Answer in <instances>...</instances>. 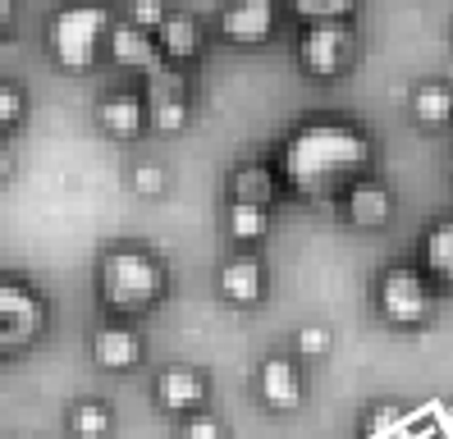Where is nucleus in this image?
I'll return each instance as SVG.
<instances>
[{"label": "nucleus", "instance_id": "obj_1", "mask_svg": "<svg viewBox=\"0 0 453 439\" xmlns=\"http://www.w3.org/2000/svg\"><path fill=\"white\" fill-rule=\"evenodd\" d=\"M376 165V142L371 133L353 119H303L298 128L284 133V142L275 151V174L280 188L293 192L303 202H326L339 197L349 183L371 174Z\"/></svg>", "mask_w": 453, "mask_h": 439}, {"label": "nucleus", "instance_id": "obj_2", "mask_svg": "<svg viewBox=\"0 0 453 439\" xmlns=\"http://www.w3.org/2000/svg\"><path fill=\"white\" fill-rule=\"evenodd\" d=\"M96 293L119 316H142L170 293V270L147 243H111L96 261Z\"/></svg>", "mask_w": 453, "mask_h": 439}, {"label": "nucleus", "instance_id": "obj_3", "mask_svg": "<svg viewBox=\"0 0 453 439\" xmlns=\"http://www.w3.org/2000/svg\"><path fill=\"white\" fill-rule=\"evenodd\" d=\"M111 27H115V19H111L105 0H69L46 23V50L65 73H88L105 55Z\"/></svg>", "mask_w": 453, "mask_h": 439}, {"label": "nucleus", "instance_id": "obj_4", "mask_svg": "<svg viewBox=\"0 0 453 439\" xmlns=\"http://www.w3.org/2000/svg\"><path fill=\"white\" fill-rule=\"evenodd\" d=\"M371 302H376V316L389 329H403V335H417L435 320L440 312V289L421 274L417 261H394L376 274V289H371Z\"/></svg>", "mask_w": 453, "mask_h": 439}, {"label": "nucleus", "instance_id": "obj_5", "mask_svg": "<svg viewBox=\"0 0 453 439\" xmlns=\"http://www.w3.org/2000/svg\"><path fill=\"white\" fill-rule=\"evenodd\" d=\"M293 60L307 78H343L357 65V27L353 19H321L303 23L298 42H293Z\"/></svg>", "mask_w": 453, "mask_h": 439}, {"label": "nucleus", "instance_id": "obj_6", "mask_svg": "<svg viewBox=\"0 0 453 439\" xmlns=\"http://www.w3.org/2000/svg\"><path fill=\"white\" fill-rule=\"evenodd\" d=\"M142 101H147V128L156 133H183L193 119V92H188V78L174 65H156L147 73V88H142Z\"/></svg>", "mask_w": 453, "mask_h": 439}, {"label": "nucleus", "instance_id": "obj_7", "mask_svg": "<svg viewBox=\"0 0 453 439\" xmlns=\"http://www.w3.org/2000/svg\"><path fill=\"white\" fill-rule=\"evenodd\" d=\"M46 325V302L33 284L0 280V352L28 348Z\"/></svg>", "mask_w": 453, "mask_h": 439}, {"label": "nucleus", "instance_id": "obj_8", "mask_svg": "<svg viewBox=\"0 0 453 439\" xmlns=\"http://www.w3.org/2000/svg\"><path fill=\"white\" fill-rule=\"evenodd\" d=\"M216 33L229 46H265L280 33V0H225L216 14Z\"/></svg>", "mask_w": 453, "mask_h": 439}, {"label": "nucleus", "instance_id": "obj_9", "mask_svg": "<svg viewBox=\"0 0 453 439\" xmlns=\"http://www.w3.org/2000/svg\"><path fill=\"white\" fill-rule=\"evenodd\" d=\"M257 398L271 412H298L303 398H307V375L298 366V357H288V352L261 357V366H257Z\"/></svg>", "mask_w": 453, "mask_h": 439}, {"label": "nucleus", "instance_id": "obj_10", "mask_svg": "<svg viewBox=\"0 0 453 439\" xmlns=\"http://www.w3.org/2000/svg\"><path fill=\"white\" fill-rule=\"evenodd\" d=\"M339 215L349 220L353 229H385L389 220H394V188L385 183V179H376V174H362L357 183H349L339 192Z\"/></svg>", "mask_w": 453, "mask_h": 439}, {"label": "nucleus", "instance_id": "obj_11", "mask_svg": "<svg viewBox=\"0 0 453 439\" xmlns=\"http://www.w3.org/2000/svg\"><path fill=\"white\" fill-rule=\"evenodd\" d=\"M271 289V274H265V261L261 257H225L220 270H216V293L229 302V307H257Z\"/></svg>", "mask_w": 453, "mask_h": 439}, {"label": "nucleus", "instance_id": "obj_12", "mask_svg": "<svg viewBox=\"0 0 453 439\" xmlns=\"http://www.w3.org/2000/svg\"><path fill=\"white\" fill-rule=\"evenodd\" d=\"M417 266L440 293H453V215L426 220L417 234Z\"/></svg>", "mask_w": 453, "mask_h": 439}, {"label": "nucleus", "instance_id": "obj_13", "mask_svg": "<svg viewBox=\"0 0 453 439\" xmlns=\"http://www.w3.org/2000/svg\"><path fill=\"white\" fill-rule=\"evenodd\" d=\"M96 128L115 142H138L147 133V101L133 88H115L96 101Z\"/></svg>", "mask_w": 453, "mask_h": 439}, {"label": "nucleus", "instance_id": "obj_14", "mask_svg": "<svg viewBox=\"0 0 453 439\" xmlns=\"http://www.w3.org/2000/svg\"><path fill=\"white\" fill-rule=\"evenodd\" d=\"M151 394H156V403H161L165 412H174V417H188V412H202V407H206L211 380H206L197 366H165L161 375H156Z\"/></svg>", "mask_w": 453, "mask_h": 439}, {"label": "nucleus", "instance_id": "obj_15", "mask_svg": "<svg viewBox=\"0 0 453 439\" xmlns=\"http://www.w3.org/2000/svg\"><path fill=\"white\" fill-rule=\"evenodd\" d=\"M202 42H206V33H202V19L193 10H170L161 19V27H156V50L174 69H188L202 55Z\"/></svg>", "mask_w": 453, "mask_h": 439}, {"label": "nucleus", "instance_id": "obj_16", "mask_svg": "<svg viewBox=\"0 0 453 439\" xmlns=\"http://www.w3.org/2000/svg\"><path fill=\"white\" fill-rule=\"evenodd\" d=\"M408 119L421 133L453 128V82L449 78H417L408 92Z\"/></svg>", "mask_w": 453, "mask_h": 439}, {"label": "nucleus", "instance_id": "obj_17", "mask_svg": "<svg viewBox=\"0 0 453 439\" xmlns=\"http://www.w3.org/2000/svg\"><path fill=\"white\" fill-rule=\"evenodd\" d=\"M88 352L101 371H133V366H142L147 343L133 325H101V329H92Z\"/></svg>", "mask_w": 453, "mask_h": 439}, {"label": "nucleus", "instance_id": "obj_18", "mask_svg": "<svg viewBox=\"0 0 453 439\" xmlns=\"http://www.w3.org/2000/svg\"><path fill=\"white\" fill-rule=\"evenodd\" d=\"M105 55H111V65L128 69V73H151L161 60V50H156V33H147V27L138 23H115L111 37H105Z\"/></svg>", "mask_w": 453, "mask_h": 439}, {"label": "nucleus", "instance_id": "obj_19", "mask_svg": "<svg viewBox=\"0 0 453 439\" xmlns=\"http://www.w3.org/2000/svg\"><path fill=\"white\" fill-rule=\"evenodd\" d=\"M280 174L275 160H238L229 179H225V202H257V206H275L280 197Z\"/></svg>", "mask_w": 453, "mask_h": 439}, {"label": "nucleus", "instance_id": "obj_20", "mask_svg": "<svg viewBox=\"0 0 453 439\" xmlns=\"http://www.w3.org/2000/svg\"><path fill=\"white\" fill-rule=\"evenodd\" d=\"M271 234V206L257 202H225V238L238 247H257Z\"/></svg>", "mask_w": 453, "mask_h": 439}, {"label": "nucleus", "instance_id": "obj_21", "mask_svg": "<svg viewBox=\"0 0 453 439\" xmlns=\"http://www.w3.org/2000/svg\"><path fill=\"white\" fill-rule=\"evenodd\" d=\"M69 430H73V439H111V430H115L111 403H101V398H78V403L69 407Z\"/></svg>", "mask_w": 453, "mask_h": 439}, {"label": "nucleus", "instance_id": "obj_22", "mask_svg": "<svg viewBox=\"0 0 453 439\" xmlns=\"http://www.w3.org/2000/svg\"><path fill=\"white\" fill-rule=\"evenodd\" d=\"M128 188L138 192V197L156 202V197H165V188H170V170L161 160H133V170H128Z\"/></svg>", "mask_w": 453, "mask_h": 439}, {"label": "nucleus", "instance_id": "obj_23", "mask_svg": "<svg viewBox=\"0 0 453 439\" xmlns=\"http://www.w3.org/2000/svg\"><path fill=\"white\" fill-rule=\"evenodd\" d=\"M362 0H288V10L303 23H321V19H353Z\"/></svg>", "mask_w": 453, "mask_h": 439}, {"label": "nucleus", "instance_id": "obj_24", "mask_svg": "<svg viewBox=\"0 0 453 439\" xmlns=\"http://www.w3.org/2000/svg\"><path fill=\"white\" fill-rule=\"evenodd\" d=\"M174 439H229V430H225L220 417H211V412L202 407V412H188V417H179Z\"/></svg>", "mask_w": 453, "mask_h": 439}, {"label": "nucleus", "instance_id": "obj_25", "mask_svg": "<svg viewBox=\"0 0 453 439\" xmlns=\"http://www.w3.org/2000/svg\"><path fill=\"white\" fill-rule=\"evenodd\" d=\"M23 115H28V96H23V88H14V82H0V137L14 133L23 124Z\"/></svg>", "mask_w": 453, "mask_h": 439}, {"label": "nucleus", "instance_id": "obj_26", "mask_svg": "<svg viewBox=\"0 0 453 439\" xmlns=\"http://www.w3.org/2000/svg\"><path fill=\"white\" fill-rule=\"evenodd\" d=\"M293 348H298V357H307V362H316V357H326L334 348V335L326 325H303L298 335H293Z\"/></svg>", "mask_w": 453, "mask_h": 439}, {"label": "nucleus", "instance_id": "obj_27", "mask_svg": "<svg viewBox=\"0 0 453 439\" xmlns=\"http://www.w3.org/2000/svg\"><path fill=\"white\" fill-rule=\"evenodd\" d=\"M165 14H170V5H165V0H133V5H128V23L147 27V33H156Z\"/></svg>", "mask_w": 453, "mask_h": 439}, {"label": "nucleus", "instance_id": "obj_28", "mask_svg": "<svg viewBox=\"0 0 453 439\" xmlns=\"http://www.w3.org/2000/svg\"><path fill=\"white\" fill-rule=\"evenodd\" d=\"M10 19H14V0H0V37L10 33Z\"/></svg>", "mask_w": 453, "mask_h": 439}, {"label": "nucleus", "instance_id": "obj_29", "mask_svg": "<svg viewBox=\"0 0 453 439\" xmlns=\"http://www.w3.org/2000/svg\"><path fill=\"white\" fill-rule=\"evenodd\" d=\"M5 174H10V147L0 142V183H5Z\"/></svg>", "mask_w": 453, "mask_h": 439}, {"label": "nucleus", "instance_id": "obj_30", "mask_svg": "<svg viewBox=\"0 0 453 439\" xmlns=\"http://www.w3.org/2000/svg\"><path fill=\"white\" fill-rule=\"evenodd\" d=\"M444 174H449V183H453V147H449V156H444Z\"/></svg>", "mask_w": 453, "mask_h": 439}, {"label": "nucleus", "instance_id": "obj_31", "mask_svg": "<svg viewBox=\"0 0 453 439\" xmlns=\"http://www.w3.org/2000/svg\"><path fill=\"white\" fill-rule=\"evenodd\" d=\"M449 37H453V27H449Z\"/></svg>", "mask_w": 453, "mask_h": 439}]
</instances>
